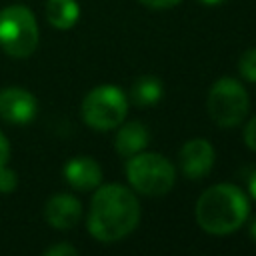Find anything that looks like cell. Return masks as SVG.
I'll return each instance as SVG.
<instances>
[{"mask_svg":"<svg viewBox=\"0 0 256 256\" xmlns=\"http://www.w3.org/2000/svg\"><path fill=\"white\" fill-rule=\"evenodd\" d=\"M140 222V202L136 194L122 184L100 186L88 212V232L100 242H116L128 236Z\"/></svg>","mask_w":256,"mask_h":256,"instance_id":"1","label":"cell"},{"mask_svg":"<svg viewBox=\"0 0 256 256\" xmlns=\"http://www.w3.org/2000/svg\"><path fill=\"white\" fill-rule=\"evenodd\" d=\"M196 222L198 226L214 236H226L236 232L250 214L248 196L242 188L222 182L206 188L196 200Z\"/></svg>","mask_w":256,"mask_h":256,"instance_id":"2","label":"cell"},{"mask_svg":"<svg viewBox=\"0 0 256 256\" xmlns=\"http://www.w3.org/2000/svg\"><path fill=\"white\" fill-rule=\"evenodd\" d=\"M126 178L142 196H164L176 184V168L166 156L142 150L128 158Z\"/></svg>","mask_w":256,"mask_h":256,"instance_id":"3","label":"cell"},{"mask_svg":"<svg viewBox=\"0 0 256 256\" xmlns=\"http://www.w3.org/2000/svg\"><path fill=\"white\" fill-rule=\"evenodd\" d=\"M82 120L98 132H108L112 128H118L128 112V98L122 92V88L112 84H102L92 88L80 106Z\"/></svg>","mask_w":256,"mask_h":256,"instance_id":"4","label":"cell"},{"mask_svg":"<svg viewBox=\"0 0 256 256\" xmlns=\"http://www.w3.org/2000/svg\"><path fill=\"white\" fill-rule=\"evenodd\" d=\"M206 110L220 128L238 126L250 110V98L244 84L232 76L218 78L208 90Z\"/></svg>","mask_w":256,"mask_h":256,"instance_id":"5","label":"cell"},{"mask_svg":"<svg viewBox=\"0 0 256 256\" xmlns=\"http://www.w3.org/2000/svg\"><path fill=\"white\" fill-rule=\"evenodd\" d=\"M38 46V24L34 14L20 4L0 10V48L14 56H30Z\"/></svg>","mask_w":256,"mask_h":256,"instance_id":"6","label":"cell"},{"mask_svg":"<svg viewBox=\"0 0 256 256\" xmlns=\"http://www.w3.org/2000/svg\"><path fill=\"white\" fill-rule=\"evenodd\" d=\"M214 160H216V152L206 138H192L184 142L178 154L180 170L190 180L204 178L212 170Z\"/></svg>","mask_w":256,"mask_h":256,"instance_id":"7","label":"cell"},{"mask_svg":"<svg viewBox=\"0 0 256 256\" xmlns=\"http://www.w3.org/2000/svg\"><path fill=\"white\" fill-rule=\"evenodd\" d=\"M38 112V102L24 88H4L0 92V118L12 124H26Z\"/></svg>","mask_w":256,"mask_h":256,"instance_id":"8","label":"cell"},{"mask_svg":"<svg viewBox=\"0 0 256 256\" xmlns=\"http://www.w3.org/2000/svg\"><path fill=\"white\" fill-rule=\"evenodd\" d=\"M46 220L56 230H70L82 216V204L72 194H56L46 204Z\"/></svg>","mask_w":256,"mask_h":256,"instance_id":"9","label":"cell"},{"mask_svg":"<svg viewBox=\"0 0 256 256\" xmlns=\"http://www.w3.org/2000/svg\"><path fill=\"white\" fill-rule=\"evenodd\" d=\"M64 178L76 190H94L102 182V168L90 156H76L66 162Z\"/></svg>","mask_w":256,"mask_h":256,"instance_id":"10","label":"cell"},{"mask_svg":"<svg viewBox=\"0 0 256 256\" xmlns=\"http://www.w3.org/2000/svg\"><path fill=\"white\" fill-rule=\"evenodd\" d=\"M150 142V132L146 128V124L132 120V122H122L116 138H114V148L120 156L130 158L138 152H142Z\"/></svg>","mask_w":256,"mask_h":256,"instance_id":"11","label":"cell"},{"mask_svg":"<svg viewBox=\"0 0 256 256\" xmlns=\"http://www.w3.org/2000/svg\"><path fill=\"white\" fill-rule=\"evenodd\" d=\"M164 96V84L158 76H140L132 82L130 86V102H134L136 106H152L156 104L160 98Z\"/></svg>","mask_w":256,"mask_h":256,"instance_id":"12","label":"cell"},{"mask_svg":"<svg viewBox=\"0 0 256 256\" xmlns=\"http://www.w3.org/2000/svg\"><path fill=\"white\" fill-rule=\"evenodd\" d=\"M46 18L58 30L72 28L80 18V6L76 0H48Z\"/></svg>","mask_w":256,"mask_h":256,"instance_id":"13","label":"cell"},{"mask_svg":"<svg viewBox=\"0 0 256 256\" xmlns=\"http://www.w3.org/2000/svg\"><path fill=\"white\" fill-rule=\"evenodd\" d=\"M238 72H240V76L244 80L256 84V46L248 48V50H244L240 54V58H238Z\"/></svg>","mask_w":256,"mask_h":256,"instance_id":"14","label":"cell"},{"mask_svg":"<svg viewBox=\"0 0 256 256\" xmlns=\"http://www.w3.org/2000/svg\"><path fill=\"white\" fill-rule=\"evenodd\" d=\"M16 186H18L16 172L10 170V168H6V164L0 166V192L2 194H10V192H14Z\"/></svg>","mask_w":256,"mask_h":256,"instance_id":"15","label":"cell"},{"mask_svg":"<svg viewBox=\"0 0 256 256\" xmlns=\"http://www.w3.org/2000/svg\"><path fill=\"white\" fill-rule=\"evenodd\" d=\"M244 144H246L252 152H256V116L250 118V122H248L246 128H244Z\"/></svg>","mask_w":256,"mask_h":256,"instance_id":"16","label":"cell"},{"mask_svg":"<svg viewBox=\"0 0 256 256\" xmlns=\"http://www.w3.org/2000/svg\"><path fill=\"white\" fill-rule=\"evenodd\" d=\"M76 254H78V250L70 244H56L46 250V256H76Z\"/></svg>","mask_w":256,"mask_h":256,"instance_id":"17","label":"cell"},{"mask_svg":"<svg viewBox=\"0 0 256 256\" xmlns=\"http://www.w3.org/2000/svg\"><path fill=\"white\" fill-rule=\"evenodd\" d=\"M138 2L148 8H154V10H164V8H172V6L180 4L182 0H138Z\"/></svg>","mask_w":256,"mask_h":256,"instance_id":"18","label":"cell"},{"mask_svg":"<svg viewBox=\"0 0 256 256\" xmlns=\"http://www.w3.org/2000/svg\"><path fill=\"white\" fill-rule=\"evenodd\" d=\"M8 156H10V144H8L6 136L0 132V166H4L8 162Z\"/></svg>","mask_w":256,"mask_h":256,"instance_id":"19","label":"cell"},{"mask_svg":"<svg viewBox=\"0 0 256 256\" xmlns=\"http://www.w3.org/2000/svg\"><path fill=\"white\" fill-rule=\"evenodd\" d=\"M248 190H250V196L256 200V170H254V174L248 180Z\"/></svg>","mask_w":256,"mask_h":256,"instance_id":"20","label":"cell"},{"mask_svg":"<svg viewBox=\"0 0 256 256\" xmlns=\"http://www.w3.org/2000/svg\"><path fill=\"white\" fill-rule=\"evenodd\" d=\"M200 4H204V6H220V4H224L226 0H198Z\"/></svg>","mask_w":256,"mask_h":256,"instance_id":"21","label":"cell"},{"mask_svg":"<svg viewBox=\"0 0 256 256\" xmlns=\"http://www.w3.org/2000/svg\"><path fill=\"white\" fill-rule=\"evenodd\" d=\"M250 236H252V240L256 242V218L250 222Z\"/></svg>","mask_w":256,"mask_h":256,"instance_id":"22","label":"cell"}]
</instances>
